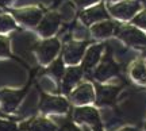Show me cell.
Wrapping results in <instances>:
<instances>
[{"instance_id": "1", "label": "cell", "mask_w": 146, "mask_h": 131, "mask_svg": "<svg viewBox=\"0 0 146 131\" xmlns=\"http://www.w3.org/2000/svg\"><path fill=\"white\" fill-rule=\"evenodd\" d=\"M138 10H139V3L134 0L118 3V4L110 7V12L119 19H130Z\"/></svg>"}, {"instance_id": "2", "label": "cell", "mask_w": 146, "mask_h": 131, "mask_svg": "<svg viewBox=\"0 0 146 131\" xmlns=\"http://www.w3.org/2000/svg\"><path fill=\"white\" fill-rule=\"evenodd\" d=\"M41 110L46 114L56 112L64 114L68 110V101L62 97H53V96H43L41 101Z\"/></svg>"}, {"instance_id": "3", "label": "cell", "mask_w": 146, "mask_h": 131, "mask_svg": "<svg viewBox=\"0 0 146 131\" xmlns=\"http://www.w3.org/2000/svg\"><path fill=\"white\" fill-rule=\"evenodd\" d=\"M60 50V42L57 39H47L38 47V57L42 64H49Z\"/></svg>"}, {"instance_id": "4", "label": "cell", "mask_w": 146, "mask_h": 131, "mask_svg": "<svg viewBox=\"0 0 146 131\" xmlns=\"http://www.w3.org/2000/svg\"><path fill=\"white\" fill-rule=\"evenodd\" d=\"M118 35L129 45H134V46L146 45L145 34L134 28V27H120L119 31H118Z\"/></svg>"}, {"instance_id": "5", "label": "cell", "mask_w": 146, "mask_h": 131, "mask_svg": "<svg viewBox=\"0 0 146 131\" xmlns=\"http://www.w3.org/2000/svg\"><path fill=\"white\" fill-rule=\"evenodd\" d=\"M25 96V91H1L0 92V101L7 112L14 111L21 103L22 97Z\"/></svg>"}, {"instance_id": "6", "label": "cell", "mask_w": 146, "mask_h": 131, "mask_svg": "<svg viewBox=\"0 0 146 131\" xmlns=\"http://www.w3.org/2000/svg\"><path fill=\"white\" fill-rule=\"evenodd\" d=\"M74 120L80 122V123H89V124H94V126H100V119H99V114L98 111L92 108V107H81L77 108L74 111Z\"/></svg>"}, {"instance_id": "7", "label": "cell", "mask_w": 146, "mask_h": 131, "mask_svg": "<svg viewBox=\"0 0 146 131\" xmlns=\"http://www.w3.org/2000/svg\"><path fill=\"white\" fill-rule=\"evenodd\" d=\"M84 50H85V42H70L65 47V52H64L65 62L70 64V65L77 64L83 57Z\"/></svg>"}, {"instance_id": "8", "label": "cell", "mask_w": 146, "mask_h": 131, "mask_svg": "<svg viewBox=\"0 0 146 131\" xmlns=\"http://www.w3.org/2000/svg\"><path fill=\"white\" fill-rule=\"evenodd\" d=\"M94 99H95L94 87L91 84L80 85L72 93V100L74 103H77V104H87L89 101H94Z\"/></svg>"}, {"instance_id": "9", "label": "cell", "mask_w": 146, "mask_h": 131, "mask_svg": "<svg viewBox=\"0 0 146 131\" xmlns=\"http://www.w3.org/2000/svg\"><path fill=\"white\" fill-rule=\"evenodd\" d=\"M15 18L19 22L29 24V26H34L41 21L42 12L41 10H35V8H30V10H23V11H15L14 12Z\"/></svg>"}, {"instance_id": "10", "label": "cell", "mask_w": 146, "mask_h": 131, "mask_svg": "<svg viewBox=\"0 0 146 131\" xmlns=\"http://www.w3.org/2000/svg\"><path fill=\"white\" fill-rule=\"evenodd\" d=\"M102 52H103V45H95V46L89 47L87 54H85V57H84V60H83V66H81V69L85 70V72H89V70L98 64Z\"/></svg>"}, {"instance_id": "11", "label": "cell", "mask_w": 146, "mask_h": 131, "mask_svg": "<svg viewBox=\"0 0 146 131\" xmlns=\"http://www.w3.org/2000/svg\"><path fill=\"white\" fill-rule=\"evenodd\" d=\"M116 72H118L116 65L112 62L111 57H110V56H107V57L104 58V61L102 62V65L98 68L96 73H95V77L99 80V81H104V80L110 79L111 76L116 74Z\"/></svg>"}, {"instance_id": "12", "label": "cell", "mask_w": 146, "mask_h": 131, "mask_svg": "<svg viewBox=\"0 0 146 131\" xmlns=\"http://www.w3.org/2000/svg\"><path fill=\"white\" fill-rule=\"evenodd\" d=\"M108 15L106 12V8L103 5H96L94 8H89L87 11L81 12V21L85 24H91L96 21H102V19H107Z\"/></svg>"}, {"instance_id": "13", "label": "cell", "mask_w": 146, "mask_h": 131, "mask_svg": "<svg viewBox=\"0 0 146 131\" xmlns=\"http://www.w3.org/2000/svg\"><path fill=\"white\" fill-rule=\"evenodd\" d=\"M58 24H60V15L58 14H49V15L41 22V24L38 27V30L42 35H52L56 32V30L58 28Z\"/></svg>"}, {"instance_id": "14", "label": "cell", "mask_w": 146, "mask_h": 131, "mask_svg": "<svg viewBox=\"0 0 146 131\" xmlns=\"http://www.w3.org/2000/svg\"><path fill=\"white\" fill-rule=\"evenodd\" d=\"M81 74H83V69L81 68H69L68 69V72L65 73L64 83H62V89L65 93H68L69 91L74 87V84L80 80Z\"/></svg>"}, {"instance_id": "15", "label": "cell", "mask_w": 146, "mask_h": 131, "mask_svg": "<svg viewBox=\"0 0 146 131\" xmlns=\"http://www.w3.org/2000/svg\"><path fill=\"white\" fill-rule=\"evenodd\" d=\"M116 92H118V89L114 88V87H99L98 88V104H111L115 99Z\"/></svg>"}, {"instance_id": "16", "label": "cell", "mask_w": 146, "mask_h": 131, "mask_svg": "<svg viewBox=\"0 0 146 131\" xmlns=\"http://www.w3.org/2000/svg\"><path fill=\"white\" fill-rule=\"evenodd\" d=\"M116 24L118 23H112V22H103V23H99V24H95L92 27V34L98 38L108 37V35L112 34Z\"/></svg>"}, {"instance_id": "17", "label": "cell", "mask_w": 146, "mask_h": 131, "mask_svg": "<svg viewBox=\"0 0 146 131\" xmlns=\"http://www.w3.org/2000/svg\"><path fill=\"white\" fill-rule=\"evenodd\" d=\"M30 131H56V124L47 119H35L30 123Z\"/></svg>"}, {"instance_id": "18", "label": "cell", "mask_w": 146, "mask_h": 131, "mask_svg": "<svg viewBox=\"0 0 146 131\" xmlns=\"http://www.w3.org/2000/svg\"><path fill=\"white\" fill-rule=\"evenodd\" d=\"M50 73H52L54 77H57V79H61L64 76V62L61 58H58L57 61H54V62L52 64Z\"/></svg>"}, {"instance_id": "19", "label": "cell", "mask_w": 146, "mask_h": 131, "mask_svg": "<svg viewBox=\"0 0 146 131\" xmlns=\"http://www.w3.org/2000/svg\"><path fill=\"white\" fill-rule=\"evenodd\" d=\"M131 74H133V77H134L135 80H143L146 77V68H145V65H143L142 62H137L135 65H134V68H133Z\"/></svg>"}, {"instance_id": "20", "label": "cell", "mask_w": 146, "mask_h": 131, "mask_svg": "<svg viewBox=\"0 0 146 131\" xmlns=\"http://www.w3.org/2000/svg\"><path fill=\"white\" fill-rule=\"evenodd\" d=\"M15 27V23L11 19L10 16L7 15H1L0 16V31H8L12 30Z\"/></svg>"}, {"instance_id": "21", "label": "cell", "mask_w": 146, "mask_h": 131, "mask_svg": "<svg viewBox=\"0 0 146 131\" xmlns=\"http://www.w3.org/2000/svg\"><path fill=\"white\" fill-rule=\"evenodd\" d=\"M0 131H16V124L14 122L0 119Z\"/></svg>"}, {"instance_id": "22", "label": "cell", "mask_w": 146, "mask_h": 131, "mask_svg": "<svg viewBox=\"0 0 146 131\" xmlns=\"http://www.w3.org/2000/svg\"><path fill=\"white\" fill-rule=\"evenodd\" d=\"M10 54V45L5 38L0 37V56H8Z\"/></svg>"}, {"instance_id": "23", "label": "cell", "mask_w": 146, "mask_h": 131, "mask_svg": "<svg viewBox=\"0 0 146 131\" xmlns=\"http://www.w3.org/2000/svg\"><path fill=\"white\" fill-rule=\"evenodd\" d=\"M133 23H134V24H137V26L146 28V11L141 12V14H139V15H138L135 19L133 21Z\"/></svg>"}, {"instance_id": "24", "label": "cell", "mask_w": 146, "mask_h": 131, "mask_svg": "<svg viewBox=\"0 0 146 131\" xmlns=\"http://www.w3.org/2000/svg\"><path fill=\"white\" fill-rule=\"evenodd\" d=\"M61 14H62L64 18H70L73 16V7L70 4H65L61 8Z\"/></svg>"}, {"instance_id": "25", "label": "cell", "mask_w": 146, "mask_h": 131, "mask_svg": "<svg viewBox=\"0 0 146 131\" xmlns=\"http://www.w3.org/2000/svg\"><path fill=\"white\" fill-rule=\"evenodd\" d=\"M58 131H80L77 128V127L74 126L73 123H70V122H66V123H64L62 126H61V128Z\"/></svg>"}, {"instance_id": "26", "label": "cell", "mask_w": 146, "mask_h": 131, "mask_svg": "<svg viewBox=\"0 0 146 131\" xmlns=\"http://www.w3.org/2000/svg\"><path fill=\"white\" fill-rule=\"evenodd\" d=\"M95 1H98V0H74V3H76L78 7H84V5L92 4Z\"/></svg>"}, {"instance_id": "27", "label": "cell", "mask_w": 146, "mask_h": 131, "mask_svg": "<svg viewBox=\"0 0 146 131\" xmlns=\"http://www.w3.org/2000/svg\"><path fill=\"white\" fill-rule=\"evenodd\" d=\"M29 127H30V124H27V123H23V124L21 126V130H19V131H30V128H29Z\"/></svg>"}, {"instance_id": "28", "label": "cell", "mask_w": 146, "mask_h": 131, "mask_svg": "<svg viewBox=\"0 0 146 131\" xmlns=\"http://www.w3.org/2000/svg\"><path fill=\"white\" fill-rule=\"evenodd\" d=\"M11 0H0V5H5L7 3H10Z\"/></svg>"}, {"instance_id": "29", "label": "cell", "mask_w": 146, "mask_h": 131, "mask_svg": "<svg viewBox=\"0 0 146 131\" xmlns=\"http://www.w3.org/2000/svg\"><path fill=\"white\" fill-rule=\"evenodd\" d=\"M120 131H135V128H131V127H127V128H123Z\"/></svg>"}, {"instance_id": "30", "label": "cell", "mask_w": 146, "mask_h": 131, "mask_svg": "<svg viewBox=\"0 0 146 131\" xmlns=\"http://www.w3.org/2000/svg\"><path fill=\"white\" fill-rule=\"evenodd\" d=\"M95 128H96V131H102V128H100V126H95Z\"/></svg>"}, {"instance_id": "31", "label": "cell", "mask_w": 146, "mask_h": 131, "mask_svg": "<svg viewBox=\"0 0 146 131\" xmlns=\"http://www.w3.org/2000/svg\"><path fill=\"white\" fill-rule=\"evenodd\" d=\"M84 131H89V128H87V127H84Z\"/></svg>"}, {"instance_id": "32", "label": "cell", "mask_w": 146, "mask_h": 131, "mask_svg": "<svg viewBox=\"0 0 146 131\" xmlns=\"http://www.w3.org/2000/svg\"><path fill=\"white\" fill-rule=\"evenodd\" d=\"M145 57H146V52H145Z\"/></svg>"}, {"instance_id": "33", "label": "cell", "mask_w": 146, "mask_h": 131, "mask_svg": "<svg viewBox=\"0 0 146 131\" xmlns=\"http://www.w3.org/2000/svg\"><path fill=\"white\" fill-rule=\"evenodd\" d=\"M145 131H146V126H145Z\"/></svg>"}, {"instance_id": "34", "label": "cell", "mask_w": 146, "mask_h": 131, "mask_svg": "<svg viewBox=\"0 0 146 131\" xmlns=\"http://www.w3.org/2000/svg\"><path fill=\"white\" fill-rule=\"evenodd\" d=\"M145 79H146V77H145Z\"/></svg>"}]
</instances>
